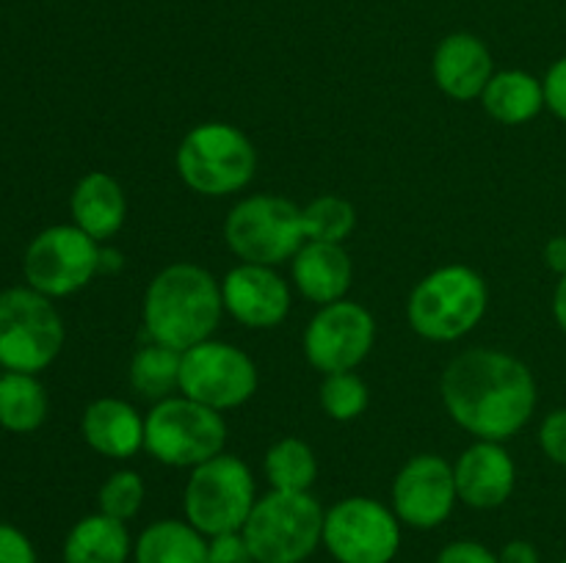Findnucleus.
<instances>
[{"instance_id": "f257e3e1", "label": "nucleus", "mask_w": 566, "mask_h": 563, "mask_svg": "<svg viewBox=\"0 0 566 563\" xmlns=\"http://www.w3.org/2000/svg\"><path fill=\"white\" fill-rule=\"evenodd\" d=\"M440 392L453 423L486 442L517 436L539 397L528 364L501 348H470L453 357Z\"/></svg>"}, {"instance_id": "f03ea898", "label": "nucleus", "mask_w": 566, "mask_h": 563, "mask_svg": "<svg viewBox=\"0 0 566 563\" xmlns=\"http://www.w3.org/2000/svg\"><path fill=\"white\" fill-rule=\"evenodd\" d=\"M221 315H224L221 285L202 265H166L144 293V331L153 342L180 353L210 340L219 329Z\"/></svg>"}, {"instance_id": "7ed1b4c3", "label": "nucleus", "mask_w": 566, "mask_h": 563, "mask_svg": "<svg viewBox=\"0 0 566 563\" xmlns=\"http://www.w3.org/2000/svg\"><path fill=\"white\" fill-rule=\"evenodd\" d=\"M490 290L470 265H442L415 285L407 320L415 334L431 342H453L470 334L486 315Z\"/></svg>"}, {"instance_id": "20e7f679", "label": "nucleus", "mask_w": 566, "mask_h": 563, "mask_svg": "<svg viewBox=\"0 0 566 563\" xmlns=\"http://www.w3.org/2000/svg\"><path fill=\"white\" fill-rule=\"evenodd\" d=\"M326 511L310 491H280L258 497L243 539L258 563H304L324 544Z\"/></svg>"}, {"instance_id": "39448f33", "label": "nucleus", "mask_w": 566, "mask_h": 563, "mask_svg": "<svg viewBox=\"0 0 566 563\" xmlns=\"http://www.w3.org/2000/svg\"><path fill=\"white\" fill-rule=\"evenodd\" d=\"M177 171L202 196H230L247 188L258 171V152L243 130L227 121L191 127L177 147Z\"/></svg>"}, {"instance_id": "423d86ee", "label": "nucleus", "mask_w": 566, "mask_h": 563, "mask_svg": "<svg viewBox=\"0 0 566 563\" xmlns=\"http://www.w3.org/2000/svg\"><path fill=\"white\" fill-rule=\"evenodd\" d=\"M254 502L258 486L252 469L230 453H219L210 461L193 467L182 491L186 522L208 539L243 530Z\"/></svg>"}, {"instance_id": "0eeeda50", "label": "nucleus", "mask_w": 566, "mask_h": 563, "mask_svg": "<svg viewBox=\"0 0 566 563\" xmlns=\"http://www.w3.org/2000/svg\"><path fill=\"white\" fill-rule=\"evenodd\" d=\"M227 423L221 412L186 395L158 401L144 417V450L166 467L193 469L224 453Z\"/></svg>"}, {"instance_id": "6e6552de", "label": "nucleus", "mask_w": 566, "mask_h": 563, "mask_svg": "<svg viewBox=\"0 0 566 563\" xmlns=\"http://www.w3.org/2000/svg\"><path fill=\"white\" fill-rule=\"evenodd\" d=\"M224 237L241 263L269 265V268L296 257V252L307 241L302 208L274 193L241 199L227 215Z\"/></svg>"}, {"instance_id": "1a4fd4ad", "label": "nucleus", "mask_w": 566, "mask_h": 563, "mask_svg": "<svg viewBox=\"0 0 566 563\" xmlns=\"http://www.w3.org/2000/svg\"><path fill=\"white\" fill-rule=\"evenodd\" d=\"M64 348V320L33 287L0 293V364L14 373H39Z\"/></svg>"}, {"instance_id": "9d476101", "label": "nucleus", "mask_w": 566, "mask_h": 563, "mask_svg": "<svg viewBox=\"0 0 566 563\" xmlns=\"http://www.w3.org/2000/svg\"><path fill=\"white\" fill-rule=\"evenodd\" d=\"M324 546L337 563H392L401 546V519L374 497H346L326 511Z\"/></svg>"}, {"instance_id": "9b49d317", "label": "nucleus", "mask_w": 566, "mask_h": 563, "mask_svg": "<svg viewBox=\"0 0 566 563\" xmlns=\"http://www.w3.org/2000/svg\"><path fill=\"white\" fill-rule=\"evenodd\" d=\"M258 364L232 342L205 340L182 351L180 392L202 406L227 412L238 408L258 392Z\"/></svg>"}, {"instance_id": "f8f14e48", "label": "nucleus", "mask_w": 566, "mask_h": 563, "mask_svg": "<svg viewBox=\"0 0 566 563\" xmlns=\"http://www.w3.org/2000/svg\"><path fill=\"white\" fill-rule=\"evenodd\" d=\"M103 248L75 224H59L39 232L25 252L28 287L48 298L72 296L99 274Z\"/></svg>"}, {"instance_id": "ddd939ff", "label": "nucleus", "mask_w": 566, "mask_h": 563, "mask_svg": "<svg viewBox=\"0 0 566 563\" xmlns=\"http://www.w3.org/2000/svg\"><path fill=\"white\" fill-rule=\"evenodd\" d=\"M374 342V315L363 304L343 298V301L326 304L313 315L304 331V357L324 375L348 373L368 359Z\"/></svg>"}, {"instance_id": "4468645a", "label": "nucleus", "mask_w": 566, "mask_h": 563, "mask_svg": "<svg viewBox=\"0 0 566 563\" xmlns=\"http://www.w3.org/2000/svg\"><path fill=\"white\" fill-rule=\"evenodd\" d=\"M457 500L453 464L434 453L412 456L392 480V511L409 528H437L451 517Z\"/></svg>"}, {"instance_id": "2eb2a0df", "label": "nucleus", "mask_w": 566, "mask_h": 563, "mask_svg": "<svg viewBox=\"0 0 566 563\" xmlns=\"http://www.w3.org/2000/svg\"><path fill=\"white\" fill-rule=\"evenodd\" d=\"M224 309L247 329H274L291 312V287L269 265L241 263L221 279Z\"/></svg>"}, {"instance_id": "dca6fc26", "label": "nucleus", "mask_w": 566, "mask_h": 563, "mask_svg": "<svg viewBox=\"0 0 566 563\" xmlns=\"http://www.w3.org/2000/svg\"><path fill=\"white\" fill-rule=\"evenodd\" d=\"M457 495L464 506L492 511L512 497L517 484V467L503 442L479 439L453 464Z\"/></svg>"}, {"instance_id": "f3484780", "label": "nucleus", "mask_w": 566, "mask_h": 563, "mask_svg": "<svg viewBox=\"0 0 566 563\" xmlns=\"http://www.w3.org/2000/svg\"><path fill=\"white\" fill-rule=\"evenodd\" d=\"M431 75L451 99H475L492 81V53L475 33H448L434 50Z\"/></svg>"}, {"instance_id": "a211bd4d", "label": "nucleus", "mask_w": 566, "mask_h": 563, "mask_svg": "<svg viewBox=\"0 0 566 563\" xmlns=\"http://www.w3.org/2000/svg\"><path fill=\"white\" fill-rule=\"evenodd\" d=\"M291 274L293 285L307 301L326 307L346 298L354 279V265L343 243L304 241L296 257L291 259Z\"/></svg>"}, {"instance_id": "6ab92c4d", "label": "nucleus", "mask_w": 566, "mask_h": 563, "mask_svg": "<svg viewBox=\"0 0 566 563\" xmlns=\"http://www.w3.org/2000/svg\"><path fill=\"white\" fill-rule=\"evenodd\" d=\"M86 445L105 458H130L144 447V417L122 397H99L83 412Z\"/></svg>"}, {"instance_id": "aec40b11", "label": "nucleus", "mask_w": 566, "mask_h": 563, "mask_svg": "<svg viewBox=\"0 0 566 563\" xmlns=\"http://www.w3.org/2000/svg\"><path fill=\"white\" fill-rule=\"evenodd\" d=\"M72 219L86 235L103 243L125 226L127 196L119 182L105 171H88L72 191Z\"/></svg>"}, {"instance_id": "412c9836", "label": "nucleus", "mask_w": 566, "mask_h": 563, "mask_svg": "<svg viewBox=\"0 0 566 563\" xmlns=\"http://www.w3.org/2000/svg\"><path fill=\"white\" fill-rule=\"evenodd\" d=\"M130 552L127 524L99 511L83 517L64 541V563H127Z\"/></svg>"}, {"instance_id": "4be33fe9", "label": "nucleus", "mask_w": 566, "mask_h": 563, "mask_svg": "<svg viewBox=\"0 0 566 563\" xmlns=\"http://www.w3.org/2000/svg\"><path fill=\"white\" fill-rule=\"evenodd\" d=\"M136 563H210L208 535L199 533L186 519H160L133 544Z\"/></svg>"}, {"instance_id": "5701e85b", "label": "nucleus", "mask_w": 566, "mask_h": 563, "mask_svg": "<svg viewBox=\"0 0 566 563\" xmlns=\"http://www.w3.org/2000/svg\"><path fill=\"white\" fill-rule=\"evenodd\" d=\"M484 110L501 125H525L545 108V86L531 72H495L481 94Z\"/></svg>"}, {"instance_id": "b1692460", "label": "nucleus", "mask_w": 566, "mask_h": 563, "mask_svg": "<svg viewBox=\"0 0 566 563\" xmlns=\"http://www.w3.org/2000/svg\"><path fill=\"white\" fill-rule=\"evenodd\" d=\"M180 368H182L180 351L149 340L147 346L138 348V351L133 353L127 379H130V386L138 392V395L158 403L175 395V390H180Z\"/></svg>"}, {"instance_id": "393cba45", "label": "nucleus", "mask_w": 566, "mask_h": 563, "mask_svg": "<svg viewBox=\"0 0 566 563\" xmlns=\"http://www.w3.org/2000/svg\"><path fill=\"white\" fill-rule=\"evenodd\" d=\"M48 417V395L33 373L0 375V425L14 434L36 431Z\"/></svg>"}, {"instance_id": "a878e982", "label": "nucleus", "mask_w": 566, "mask_h": 563, "mask_svg": "<svg viewBox=\"0 0 566 563\" xmlns=\"http://www.w3.org/2000/svg\"><path fill=\"white\" fill-rule=\"evenodd\" d=\"M265 478L271 489L280 491H310V486L318 478V461L307 442L296 436L274 442L263 458Z\"/></svg>"}, {"instance_id": "bb28decb", "label": "nucleus", "mask_w": 566, "mask_h": 563, "mask_svg": "<svg viewBox=\"0 0 566 563\" xmlns=\"http://www.w3.org/2000/svg\"><path fill=\"white\" fill-rule=\"evenodd\" d=\"M304 237L321 243H343L357 226V210L348 199L324 193L315 196L307 208H302Z\"/></svg>"}, {"instance_id": "cd10ccee", "label": "nucleus", "mask_w": 566, "mask_h": 563, "mask_svg": "<svg viewBox=\"0 0 566 563\" xmlns=\"http://www.w3.org/2000/svg\"><path fill=\"white\" fill-rule=\"evenodd\" d=\"M318 397L326 417L337 419V423H352L359 414H365V408H368L370 403L368 384H365L354 370L326 375L324 384H321Z\"/></svg>"}, {"instance_id": "c85d7f7f", "label": "nucleus", "mask_w": 566, "mask_h": 563, "mask_svg": "<svg viewBox=\"0 0 566 563\" xmlns=\"http://www.w3.org/2000/svg\"><path fill=\"white\" fill-rule=\"evenodd\" d=\"M144 495H147V489H144L142 475L133 472V469H116L99 486V513H105L111 519H119V522H130L142 511Z\"/></svg>"}, {"instance_id": "c756f323", "label": "nucleus", "mask_w": 566, "mask_h": 563, "mask_svg": "<svg viewBox=\"0 0 566 563\" xmlns=\"http://www.w3.org/2000/svg\"><path fill=\"white\" fill-rule=\"evenodd\" d=\"M539 445L553 464L566 467V408H556L542 419Z\"/></svg>"}, {"instance_id": "7c9ffc66", "label": "nucleus", "mask_w": 566, "mask_h": 563, "mask_svg": "<svg viewBox=\"0 0 566 563\" xmlns=\"http://www.w3.org/2000/svg\"><path fill=\"white\" fill-rule=\"evenodd\" d=\"M208 557L210 563H258L241 530L208 539Z\"/></svg>"}, {"instance_id": "2f4dec72", "label": "nucleus", "mask_w": 566, "mask_h": 563, "mask_svg": "<svg viewBox=\"0 0 566 563\" xmlns=\"http://www.w3.org/2000/svg\"><path fill=\"white\" fill-rule=\"evenodd\" d=\"M437 563H501V557L490 550V546L479 544V541H451L440 550Z\"/></svg>"}, {"instance_id": "473e14b6", "label": "nucleus", "mask_w": 566, "mask_h": 563, "mask_svg": "<svg viewBox=\"0 0 566 563\" xmlns=\"http://www.w3.org/2000/svg\"><path fill=\"white\" fill-rule=\"evenodd\" d=\"M0 563H36V552L28 535L3 522H0Z\"/></svg>"}, {"instance_id": "72a5a7b5", "label": "nucleus", "mask_w": 566, "mask_h": 563, "mask_svg": "<svg viewBox=\"0 0 566 563\" xmlns=\"http://www.w3.org/2000/svg\"><path fill=\"white\" fill-rule=\"evenodd\" d=\"M542 86H545V108L566 121V55L547 70Z\"/></svg>"}, {"instance_id": "f704fd0d", "label": "nucleus", "mask_w": 566, "mask_h": 563, "mask_svg": "<svg viewBox=\"0 0 566 563\" xmlns=\"http://www.w3.org/2000/svg\"><path fill=\"white\" fill-rule=\"evenodd\" d=\"M497 557H501V563H542L539 550H536L531 541H523V539L509 541V544L497 552Z\"/></svg>"}, {"instance_id": "c9c22d12", "label": "nucleus", "mask_w": 566, "mask_h": 563, "mask_svg": "<svg viewBox=\"0 0 566 563\" xmlns=\"http://www.w3.org/2000/svg\"><path fill=\"white\" fill-rule=\"evenodd\" d=\"M545 265L553 274L566 276V235H556L545 246Z\"/></svg>"}, {"instance_id": "e433bc0d", "label": "nucleus", "mask_w": 566, "mask_h": 563, "mask_svg": "<svg viewBox=\"0 0 566 563\" xmlns=\"http://www.w3.org/2000/svg\"><path fill=\"white\" fill-rule=\"evenodd\" d=\"M553 318H556L558 329L566 334V276H562L553 293Z\"/></svg>"}, {"instance_id": "4c0bfd02", "label": "nucleus", "mask_w": 566, "mask_h": 563, "mask_svg": "<svg viewBox=\"0 0 566 563\" xmlns=\"http://www.w3.org/2000/svg\"><path fill=\"white\" fill-rule=\"evenodd\" d=\"M562 563H566V557H564V561H562Z\"/></svg>"}]
</instances>
